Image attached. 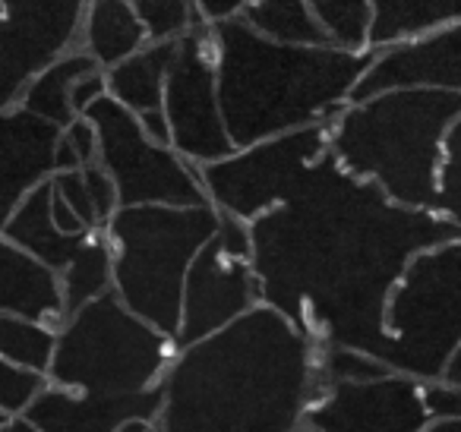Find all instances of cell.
Returning <instances> with one entry per match:
<instances>
[{
    "mask_svg": "<svg viewBox=\"0 0 461 432\" xmlns=\"http://www.w3.org/2000/svg\"><path fill=\"white\" fill-rule=\"evenodd\" d=\"M326 158V155H322ZM316 161L303 186L250 228L259 300L291 325L376 360L385 297L420 249L458 240V221L392 205L373 184Z\"/></svg>",
    "mask_w": 461,
    "mask_h": 432,
    "instance_id": "cell-1",
    "label": "cell"
},
{
    "mask_svg": "<svg viewBox=\"0 0 461 432\" xmlns=\"http://www.w3.org/2000/svg\"><path fill=\"white\" fill-rule=\"evenodd\" d=\"M320 350L282 312L253 306L167 363L155 432H301L329 388Z\"/></svg>",
    "mask_w": 461,
    "mask_h": 432,
    "instance_id": "cell-2",
    "label": "cell"
},
{
    "mask_svg": "<svg viewBox=\"0 0 461 432\" xmlns=\"http://www.w3.org/2000/svg\"><path fill=\"white\" fill-rule=\"evenodd\" d=\"M215 92L234 152L313 123H332L373 51L276 45L238 16L209 22Z\"/></svg>",
    "mask_w": 461,
    "mask_h": 432,
    "instance_id": "cell-3",
    "label": "cell"
},
{
    "mask_svg": "<svg viewBox=\"0 0 461 432\" xmlns=\"http://www.w3.org/2000/svg\"><path fill=\"white\" fill-rule=\"evenodd\" d=\"M458 123L461 92H389L364 104H345L329 123L326 152L398 209L442 215L436 177L446 136Z\"/></svg>",
    "mask_w": 461,
    "mask_h": 432,
    "instance_id": "cell-4",
    "label": "cell"
},
{
    "mask_svg": "<svg viewBox=\"0 0 461 432\" xmlns=\"http://www.w3.org/2000/svg\"><path fill=\"white\" fill-rule=\"evenodd\" d=\"M212 205L117 209L104 224L111 249V287L123 310L174 341L180 325V291L193 256L215 237Z\"/></svg>",
    "mask_w": 461,
    "mask_h": 432,
    "instance_id": "cell-5",
    "label": "cell"
},
{
    "mask_svg": "<svg viewBox=\"0 0 461 432\" xmlns=\"http://www.w3.org/2000/svg\"><path fill=\"white\" fill-rule=\"evenodd\" d=\"M167 363L171 341L108 291L64 319L48 375L77 394H140L158 385Z\"/></svg>",
    "mask_w": 461,
    "mask_h": 432,
    "instance_id": "cell-6",
    "label": "cell"
},
{
    "mask_svg": "<svg viewBox=\"0 0 461 432\" xmlns=\"http://www.w3.org/2000/svg\"><path fill=\"white\" fill-rule=\"evenodd\" d=\"M461 243L448 240L411 256L385 297L376 360L408 379H436L458 354Z\"/></svg>",
    "mask_w": 461,
    "mask_h": 432,
    "instance_id": "cell-7",
    "label": "cell"
},
{
    "mask_svg": "<svg viewBox=\"0 0 461 432\" xmlns=\"http://www.w3.org/2000/svg\"><path fill=\"white\" fill-rule=\"evenodd\" d=\"M326 146L329 123H313L238 148L230 158L215 165H203L199 184L215 212H228L240 221H257L301 190L313 165L326 155Z\"/></svg>",
    "mask_w": 461,
    "mask_h": 432,
    "instance_id": "cell-8",
    "label": "cell"
},
{
    "mask_svg": "<svg viewBox=\"0 0 461 432\" xmlns=\"http://www.w3.org/2000/svg\"><path fill=\"white\" fill-rule=\"evenodd\" d=\"M86 121L98 136V165L117 190V209L136 205H171V209H199L209 205L199 184V167L177 152L155 146L142 136L130 111L108 95L86 108Z\"/></svg>",
    "mask_w": 461,
    "mask_h": 432,
    "instance_id": "cell-9",
    "label": "cell"
},
{
    "mask_svg": "<svg viewBox=\"0 0 461 432\" xmlns=\"http://www.w3.org/2000/svg\"><path fill=\"white\" fill-rule=\"evenodd\" d=\"M161 114L171 130V152L190 165H215L234 155L218 108L215 45L209 22H199L177 39L161 92Z\"/></svg>",
    "mask_w": 461,
    "mask_h": 432,
    "instance_id": "cell-10",
    "label": "cell"
},
{
    "mask_svg": "<svg viewBox=\"0 0 461 432\" xmlns=\"http://www.w3.org/2000/svg\"><path fill=\"white\" fill-rule=\"evenodd\" d=\"M427 423L420 385L398 373L335 382L303 413V432H420Z\"/></svg>",
    "mask_w": 461,
    "mask_h": 432,
    "instance_id": "cell-11",
    "label": "cell"
},
{
    "mask_svg": "<svg viewBox=\"0 0 461 432\" xmlns=\"http://www.w3.org/2000/svg\"><path fill=\"white\" fill-rule=\"evenodd\" d=\"M259 306V281L250 262L230 259L218 249L215 237L193 256L180 291V325L174 347L184 350L228 328L234 319Z\"/></svg>",
    "mask_w": 461,
    "mask_h": 432,
    "instance_id": "cell-12",
    "label": "cell"
},
{
    "mask_svg": "<svg viewBox=\"0 0 461 432\" xmlns=\"http://www.w3.org/2000/svg\"><path fill=\"white\" fill-rule=\"evenodd\" d=\"M420 89L461 92V22L373 51L366 70L348 92V104H364L389 92Z\"/></svg>",
    "mask_w": 461,
    "mask_h": 432,
    "instance_id": "cell-13",
    "label": "cell"
},
{
    "mask_svg": "<svg viewBox=\"0 0 461 432\" xmlns=\"http://www.w3.org/2000/svg\"><path fill=\"white\" fill-rule=\"evenodd\" d=\"M161 410V382L140 394H77L41 388L20 413L39 432H114L127 419L152 423Z\"/></svg>",
    "mask_w": 461,
    "mask_h": 432,
    "instance_id": "cell-14",
    "label": "cell"
},
{
    "mask_svg": "<svg viewBox=\"0 0 461 432\" xmlns=\"http://www.w3.org/2000/svg\"><path fill=\"white\" fill-rule=\"evenodd\" d=\"M0 316L29 319L39 325L64 322L58 272L35 262L0 237Z\"/></svg>",
    "mask_w": 461,
    "mask_h": 432,
    "instance_id": "cell-15",
    "label": "cell"
},
{
    "mask_svg": "<svg viewBox=\"0 0 461 432\" xmlns=\"http://www.w3.org/2000/svg\"><path fill=\"white\" fill-rule=\"evenodd\" d=\"M48 202H51V180H41L10 212V218L0 228V237L7 243H14L16 249H23V253H29L45 268H51V272H64L73 256L79 253V247L89 240V234H79V237L60 234L51 224Z\"/></svg>",
    "mask_w": 461,
    "mask_h": 432,
    "instance_id": "cell-16",
    "label": "cell"
},
{
    "mask_svg": "<svg viewBox=\"0 0 461 432\" xmlns=\"http://www.w3.org/2000/svg\"><path fill=\"white\" fill-rule=\"evenodd\" d=\"M458 22L461 0H370L366 51H383L398 41L423 39Z\"/></svg>",
    "mask_w": 461,
    "mask_h": 432,
    "instance_id": "cell-17",
    "label": "cell"
},
{
    "mask_svg": "<svg viewBox=\"0 0 461 432\" xmlns=\"http://www.w3.org/2000/svg\"><path fill=\"white\" fill-rule=\"evenodd\" d=\"M174 51H177V41L142 45L136 54L104 70V95L130 114L161 108V92H165V76Z\"/></svg>",
    "mask_w": 461,
    "mask_h": 432,
    "instance_id": "cell-18",
    "label": "cell"
},
{
    "mask_svg": "<svg viewBox=\"0 0 461 432\" xmlns=\"http://www.w3.org/2000/svg\"><path fill=\"white\" fill-rule=\"evenodd\" d=\"M79 41H83L79 51L89 54L98 70H111L146 45V32H142L130 0H89L83 7Z\"/></svg>",
    "mask_w": 461,
    "mask_h": 432,
    "instance_id": "cell-19",
    "label": "cell"
},
{
    "mask_svg": "<svg viewBox=\"0 0 461 432\" xmlns=\"http://www.w3.org/2000/svg\"><path fill=\"white\" fill-rule=\"evenodd\" d=\"M92 70H98V67L86 51H73V54H64V58L51 60L48 67H41L32 83L23 86V92H20L23 111H26L29 117H39L48 127L67 130L77 121V114H73V108H70V89L77 79H83L86 73H92Z\"/></svg>",
    "mask_w": 461,
    "mask_h": 432,
    "instance_id": "cell-20",
    "label": "cell"
},
{
    "mask_svg": "<svg viewBox=\"0 0 461 432\" xmlns=\"http://www.w3.org/2000/svg\"><path fill=\"white\" fill-rule=\"evenodd\" d=\"M238 20L266 41L291 48H329V35L310 14L307 0H250Z\"/></svg>",
    "mask_w": 461,
    "mask_h": 432,
    "instance_id": "cell-21",
    "label": "cell"
},
{
    "mask_svg": "<svg viewBox=\"0 0 461 432\" xmlns=\"http://www.w3.org/2000/svg\"><path fill=\"white\" fill-rule=\"evenodd\" d=\"M111 291V249L104 228L92 230L89 240L79 247L70 266L60 274V297H64V319L83 310L95 297Z\"/></svg>",
    "mask_w": 461,
    "mask_h": 432,
    "instance_id": "cell-22",
    "label": "cell"
},
{
    "mask_svg": "<svg viewBox=\"0 0 461 432\" xmlns=\"http://www.w3.org/2000/svg\"><path fill=\"white\" fill-rule=\"evenodd\" d=\"M54 354V331L29 319L0 316V360L26 373L45 375Z\"/></svg>",
    "mask_w": 461,
    "mask_h": 432,
    "instance_id": "cell-23",
    "label": "cell"
},
{
    "mask_svg": "<svg viewBox=\"0 0 461 432\" xmlns=\"http://www.w3.org/2000/svg\"><path fill=\"white\" fill-rule=\"evenodd\" d=\"M310 14L329 35V45L339 51L364 54L366 26H370V0H307Z\"/></svg>",
    "mask_w": 461,
    "mask_h": 432,
    "instance_id": "cell-24",
    "label": "cell"
},
{
    "mask_svg": "<svg viewBox=\"0 0 461 432\" xmlns=\"http://www.w3.org/2000/svg\"><path fill=\"white\" fill-rule=\"evenodd\" d=\"M130 7L146 32V45L177 41L193 26L205 22L199 10L193 7V0H130Z\"/></svg>",
    "mask_w": 461,
    "mask_h": 432,
    "instance_id": "cell-25",
    "label": "cell"
},
{
    "mask_svg": "<svg viewBox=\"0 0 461 432\" xmlns=\"http://www.w3.org/2000/svg\"><path fill=\"white\" fill-rule=\"evenodd\" d=\"M320 375L326 379V385L335 382H370V379H383L389 375V369L379 360L357 350L348 347H322L320 350Z\"/></svg>",
    "mask_w": 461,
    "mask_h": 432,
    "instance_id": "cell-26",
    "label": "cell"
},
{
    "mask_svg": "<svg viewBox=\"0 0 461 432\" xmlns=\"http://www.w3.org/2000/svg\"><path fill=\"white\" fill-rule=\"evenodd\" d=\"M41 388H45V375L26 373V369H16L7 360H0V410L7 417L26 410Z\"/></svg>",
    "mask_w": 461,
    "mask_h": 432,
    "instance_id": "cell-27",
    "label": "cell"
},
{
    "mask_svg": "<svg viewBox=\"0 0 461 432\" xmlns=\"http://www.w3.org/2000/svg\"><path fill=\"white\" fill-rule=\"evenodd\" d=\"M83 174V186H86V196H89V205H92V215H95V224L104 228L111 221V215L117 212V190L111 184V177L104 174V167L98 161L92 165H83L79 167Z\"/></svg>",
    "mask_w": 461,
    "mask_h": 432,
    "instance_id": "cell-28",
    "label": "cell"
},
{
    "mask_svg": "<svg viewBox=\"0 0 461 432\" xmlns=\"http://www.w3.org/2000/svg\"><path fill=\"white\" fill-rule=\"evenodd\" d=\"M48 180H51V190L73 209V215H77L89 230H98L95 215H92V205H89V196H86V186H83V174L79 171H60Z\"/></svg>",
    "mask_w": 461,
    "mask_h": 432,
    "instance_id": "cell-29",
    "label": "cell"
},
{
    "mask_svg": "<svg viewBox=\"0 0 461 432\" xmlns=\"http://www.w3.org/2000/svg\"><path fill=\"white\" fill-rule=\"evenodd\" d=\"M215 243L224 256L240 262H250L253 243H250V224L240 221V218L228 215V212H218V228H215Z\"/></svg>",
    "mask_w": 461,
    "mask_h": 432,
    "instance_id": "cell-30",
    "label": "cell"
},
{
    "mask_svg": "<svg viewBox=\"0 0 461 432\" xmlns=\"http://www.w3.org/2000/svg\"><path fill=\"white\" fill-rule=\"evenodd\" d=\"M420 400L429 419H458V410H461L458 388H448V385H442V382L433 385V382H429V385H420Z\"/></svg>",
    "mask_w": 461,
    "mask_h": 432,
    "instance_id": "cell-31",
    "label": "cell"
},
{
    "mask_svg": "<svg viewBox=\"0 0 461 432\" xmlns=\"http://www.w3.org/2000/svg\"><path fill=\"white\" fill-rule=\"evenodd\" d=\"M60 140L67 142V146L73 148V155H77L79 167L83 165H92V161L98 158V136H95V127H92L86 117H77V121L70 123V127L60 133Z\"/></svg>",
    "mask_w": 461,
    "mask_h": 432,
    "instance_id": "cell-32",
    "label": "cell"
},
{
    "mask_svg": "<svg viewBox=\"0 0 461 432\" xmlns=\"http://www.w3.org/2000/svg\"><path fill=\"white\" fill-rule=\"evenodd\" d=\"M98 98H104V70H92V73H86L83 79H77V83H73V89H70L73 114L83 117L86 108H92Z\"/></svg>",
    "mask_w": 461,
    "mask_h": 432,
    "instance_id": "cell-33",
    "label": "cell"
},
{
    "mask_svg": "<svg viewBox=\"0 0 461 432\" xmlns=\"http://www.w3.org/2000/svg\"><path fill=\"white\" fill-rule=\"evenodd\" d=\"M133 117H136V123H140L142 136H146L149 142L171 148V130H167V121H165V114H161V108L142 111V114H133Z\"/></svg>",
    "mask_w": 461,
    "mask_h": 432,
    "instance_id": "cell-34",
    "label": "cell"
},
{
    "mask_svg": "<svg viewBox=\"0 0 461 432\" xmlns=\"http://www.w3.org/2000/svg\"><path fill=\"white\" fill-rule=\"evenodd\" d=\"M420 432H461V423L458 419H429Z\"/></svg>",
    "mask_w": 461,
    "mask_h": 432,
    "instance_id": "cell-35",
    "label": "cell"
},
{
    "mask_svg": "<svg viewBox=\"0 0 461 432\" xmlns=\"http://www.w3.org/2000/svg\"><path fill=\"white\" fill-rule=\"evenodd\" d=\"M0 432H39V429H32V426L20 417V419H7V423L0 426Z\"/></svg>",
    "mask_w": 461,
    "mask_h": 432,
    "instance_id": "cell-36",
    "label": "cell"
},
{
    "mask_svg": "<svg viewBox=\"0 0 461 432\" xmlns=\"http://www.w3.org/2000/svg\"><path fill=\"white\" fill-rule=\"evenodd\" d=\"M152 429V423H142V419H127V423H121L114 432H149Z\"/></svg>",
    "mask_w": 461,
    "mask_h": 432,
    "instance_id": "cell-37",
    "label": "cell"
},
{
    "mask_svg": "<svg viewBox=\"0 0 461 432\" xmlns=\"http://www.w3.org/2000/svg\"><path fill=\"white\" fill-rule=\"evenodd\" d=\"M4 423H7V413H4V410H0V426H4Z\"/></svg>",
    "mask_w": 461,
    "mask_h": 432,
    "instance_id": "cell-38",
    "label": "cell"
},
{
    "mask_svg": "<svg viewBox=\"0 0 461 432\" xmlns=\"http://www.w3.org/2000/svg\"><path fill=\"white\" fill-rule=\"evenodd\" d=\"M0 16H4V0H0Z\"/></svg>",
    "mask_w": 461,
    "mask_h": 432,
    "instance_id": "cell-39",
    "label": "cell"
},
{
    "mask_svg": "<svg viewBox=\"0 0 461 432\" xmlns=\"http://www.w3.org/2000/svg\"><path fill=\"white\" fill-rule=\"evenodd\" d=\"M149 432H155V426H152V429H149Z\"/></svg>",
    "mask_w": 461,
    "mask_h": 432,
    "instance_id": "cell-40",
    "label": "cell"
},
{
    "mask_svg": "<svg viewBox=\"0 0 461 432\" xmlns=\"http://www.w3.org/2000/svg\"><path fill=\"white\" fill-rule=\"evenodd\" d=\"M301 432H303V429H301Z\"/></svg>",
    "mask_w": 461,
    "mask_h": 432,
    "instance_id": "cell-41",
    "label": "cell"
}]
</instances>
